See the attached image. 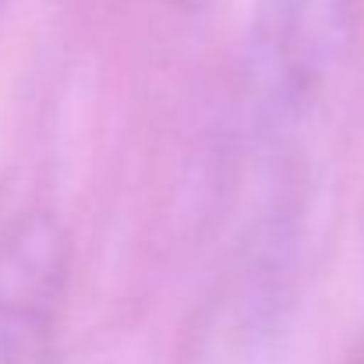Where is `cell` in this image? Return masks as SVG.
Masks as SVG:
<instances>
[{
  "instance_id": "cell-1",
  "label": "cell",
  "mask_w": 364,
  "mask_h": 364,
  "mask_svg": "<svg viewBox=\"0 0 364 364\" xmlns=\"http://www.w3.org/2000/svg\"><path fill=\"white\" fill-rule=\"evenodd\" d=\"M364 0H255L247 32V78L262 107L308 110L343 68Z\"/></svg>"
},
{
  "instance_id": "cell-2",
  "label": "cell",
  "mask_w": 364,
  "mask_h": 364,
  "mask_svg": "<svg viewBox=\"0 0 364 364\" xmlns=\"http://www.w3.org/2000/svg\"><path fill=\"white\" fill-rule=\"evenodd\" d=\"M68 276L71 241L50 213L0 230V364H50Z\"/></svg>"
}]
</instances>
